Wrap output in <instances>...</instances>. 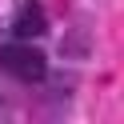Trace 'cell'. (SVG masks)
<instances>
[{
    "instance_id": "cell-2",
    "label": "cell",
    "mask_w": 124,
    "mask_h": 124,
    "mask_svg": "<svg viewBox=\"0 0 124 124\" xmlns=\"http://www.w3.org/2000/svg\"><path fill=\"white\" fill-rule=\"evenodd\" d=\"M44 32V8L40 4H24L16 16V36H40Z\"/></svg>"
},
{
    "instance_id": "cell-1",
    "label": "cell",
    "mask_w": 124,
    "mask_h": 124,
    "mask_svg": "<svg viewBox=\"0 0 124 124\" xmlns=\"http://www.w3.org/2000/svg\"><path fill=\"white\" fill-rule=\"evenodd\" d=\"M0 68L8 76H16V80H24V84H40L44 72H48L44 56L36 48H28V44H4L0 48Z\"/></svg>"
}]
</instances>
